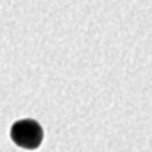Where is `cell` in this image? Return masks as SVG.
Listing matches in <instances>:
<instances>
[{
	"label": "cell",
	"instance_id": "cell-1",
	"mask_svg": "<svg viewBox=\"0 0 152 152\" xmlns=\"http://www.w3.org/2000/svg\"><path fill=\"white\" fill-rule=\"evenodd\" d=\"M11 136L16 141V145L23 148H36L41 141V127L34 120H22L16 122L11 129Z\"/></svg>",
	"mask_w": 152,
	"mask_h": 152
}]
</instances>
